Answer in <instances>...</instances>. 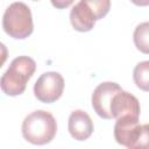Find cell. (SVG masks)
<instances>
[{"instance_id":"7","label":"cell","mask_w":149,"mask_h":149,"mask_svg":"<svg viewBox=\"0 0 149 149\" xmlns=\"http://www.w3.org/2000/svg\"><path fill=\"white\" fill-rule=\"evenodd\" d=\"M109 112L112 119H116V120L123 116L140 118L141 107L135 95L122 90L113 97L109 106Z\"/></svg>"},{"instance_id":"12","label":"cell","mask_w":149,"mask_h":149,"mask_svg":"<svg viewBox=\"0 0 149 149\" xmlns=\"http://www.w3.org/2000/svg\"><path fill=\"white\" fill-rule=\"evenodd\" d=\"M148 142H149V126L144 123L141 134L128 149H148Z\"/></svg>"},{"instance_id":"3","label":"cell","mask_w":149,"mask_h":149,"mask_svg":"<svg viewBox=\"0 0 149 149\" xmlns=\"http://www.w3.org/2000/svg\"><path fill=\"white\" fill-rule=\"evenodd\" d=\"M111 7L108 0H80L70 12V22L77 31H90L97 20L102 19Z\"/></svg>"},{"instance_id":"1","label":"cell","mask_w":149,"mask_h":149,"mask_svg":"<svg viewBox=\"0 0 149 149\" xmlns=\"http://www.w3.org/2000/svg\"><path fill=\"white\" fill-rule=\"evenodd\" d=\"M22 136L35 146H44L51 142L57 133V122L54 115L38 109L28 114L22 122Z\"/></svg>"},{"instance_id":"9","label":"cell","mask_w":149,"mask_h":149,"mask_svg":"<svg viewBox=\"0 0 149 149\" xmlns=\"http://www.w3.org/2000/svg\"><path fill=\"white\" fill-rule=\"evenodd\" d=\"M93 121L91 116L81 109L73 111L68 121V129L70 135L77 141L87 140L93 133Z\"/></svg>"},{"instance_id":"5","label":"cell","mask_w":149,"mask_h":149,"mask_svg":"<svg viewBox=\"0 0 149 149\" xmlns=\"http://www.w3.org/2000/svg\"><path fill=\"white\" fill-rule=\"evenodd\" d=\"M64 90V79L61 73L48 71L42 73L34 85V95L41 102L51 104L58 100Z\"/></svg>"},{"instance_id":"11","label":"cell","mask_w":149,"mask_h":149,"mask_svg":"<svg viewBox=\"0 0 149 149\" xmlns=\"http://www.w3.org/2000/svg\"><path fill=\"white\" fill-rule=\"evenodd\" d=\"M133 78L139 88L146 92L149 90V62L148 61H143L134 68Z\"/></svg>"},{"instance_id":"13","label":"cell","mask_w":149,"mask_h":149,"mask_svg":"<svg viewBox=\"0 0 149 149\" xmlns=\"http://www.w3.org/2000/svg\"><path fill=\"white\" fill-rule=\"evenodd\" d=\"M7 57H8V49L3 43L0 42V68L5 64V62L7 61Z\"/></svg>"},{"instance_id":"6","label":"cell","mask_w":149,"mask_h":149,"mask_svg":"<svg viewBox=\"0 0 149 149\" xmlns=\"http://www.w3.org/2000/svg\"><path fill=\"white\" fill-rule=\"evenodd\" d=\"M122 91L119 84L114 81H104L100 83L93 91L92 93V107L94 112L102 119L109 120L112 119L111 112H109V106L112 102L113 97Z\"/></svg>"},{"instance_id":"8","label":"cell","mask_w":149,"mask_h":149,"mask_svg":"<svg viewBox=\"0 0 149 149\" xmlns=\"http://www.w3.org/2000/svg\"><path fill=\"white\" fill-rule=\"evenodd\" d=\"M142 128L143 125H140L139 118H133V116L120 118L116 120L114 126L115 141L128 149L136 141V139L142 132Z\"/></svg>"},{"instance_id":"4","label":"cell","mask_w":149,"mask_h":149,"mask_svg":"<svg viewBox=\"0 0 149 149\" xmlns=\"http://www.w3.org/2000/svg\"><path fill=\"white\" fill-rule=\"evenodd\" d=\"M2 28L7 35L16 40L28 37L33 30V16L28 5L21 1L10 3L2 16Z\"/></svg>"},{"instance_id":"2","label":"cell","mask_w":149,"mask_h":149,"mask_svg":"<svg viewBox=\"0 0 149 149\" xmlns=\"http://www.w3.org/2000/svg\"><path fill=\"white\" fill-rule=\"evenodd\" d=\"M36 70V63L28 56L14 58L7 71L0 78V88L10 97L20 95L24 92L28 80Z\"/></svg>"},{"instance_id":"14","label":"cell","mask_w":149,"mask_h":149,"mask_svg":"<svg viewBox=\"0 0 149 149\" xmlns=\"http://www.w3.org/2000/svg\"><path fill=\"white\" fill-rule=\"evenodd\" d=\"M72 3V1H68V2H55V1H52V5L54 6H56V7H59V8H63V7H66V6H69V5H71Z\"/></svg>"},{"instance_id":"10","label":"cell","mask_w":149,"mask_h":149,"mask_svg":"<svg viewBox=\"0 0 149 149\" xmlns=\"http://www.w3.org/2000/svg\"><path fill=\"white\" fill-rule=\"evenodd\" d=\"M134 43L135 47L143 54L149 52V23H140L134 30Z\"/></svg>"}]
</instances>
